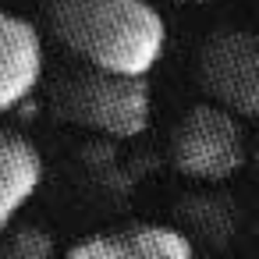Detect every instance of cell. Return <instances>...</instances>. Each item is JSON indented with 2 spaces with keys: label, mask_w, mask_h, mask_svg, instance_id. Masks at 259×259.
Segmentation results:
<instances>
[{
  "label": "cell",
  "mask_w": 259,
  "mask_h": 259,
  "mask_svg": "<svg viewBox=\"0 0 259 259\" xmlns=\"http://www.w3.org/2000/svg\"><path fill=\"white\" fill-rule=\"evenodd\" d=\"M47 32L85 68L146 78L167 50V22L149 0H43Z\"/></svg>",
  "instance_id": "1"
},
{
  "label": "cell",
  "mask_w": 259,
  "mask_h": 259,
  "mask_svg": "<svg viewBox=\"0 0 259 259\" xmlns=\"http://www.w3.org/2000/svg\"><path fill=\"white\" fill-rule=\"evenodd\" d=\"M54 107L61 121L110 139H139L153 117V96L146 78L100 68H82L68 75L54 93Z\"/></svg>",
  "instance_id": "2"
},
{
  "label": "cell",
  "mask_w": 259,
  "mask_h": 259,
  "mask_svg": "<svg viewBox=\"0 0 259 259\" xmlns=\"http://www.w3.org/2000/svg\"><path fill=\"white\" fill-rule=\"evenodd\" d=\"M248 146L241 132V117L217 103H195L185 110L170 135V160L185 178L195 181H227L245 167Z\"/></svg>",
  "instance_id": "3"
},
{
  "label": "cell",
  "mask_w": 259,
  "mask_h": 259,
  "mask_svg": "<svg viewBox=\"0 0 259 259\" xmlns=\"http://www.w3.org/2000/svg\"><path fill=\"white\" fill-rule=\"evenodd\" d=\"M199 85L209 103L234 117L259 114V36L245 29H220L199 50Z\"/></svg>",
  "instance_id": "4"
},
{
  "label": "cell",
  "mask_w": 259,
  "mask_h": 259,
  "mask_svg": "<svg viewBox=\"0 0 259 259\" xmlns=\"http://www.w3.org/2000/svg\"><path fill=\"white\" fill-rule=\"evenodd\" d=\"M43 32L0 8V114H8L15 107H22L43 82Z\"/></svg>",
  "instance_id": "5"
},
{
  "label": "cell",
  "mask_w": 259,
  "mask_h": 259,
  "mask_svg": "<svg viewBox=\"0 0 259 259\" xmlns=\"http://www.w3.org/2000/svg\"><path fill=\"white\" fill-rule=\"evenodd\" d=\"M61 259H195V248L178 227L128 224L82 238Z\"/></svg>",
  "instance_id": "6"
},
{
  "label": "cell",
  "mask_w": 259,
  "mask_h": 259,
  "mask_svg": "<svg viewBox=\"0 0 259 259\" xmlns=\"http://www.w3.org/2000/svg\"><path fill=\"white\" fill-rule=\"evenodd\" d=\"M43 181V156L22 132L0 128V234L29 206Z\"/></svg>",
  "instance_id": "7"
},
{
  "label": "cell",
  "mask_w": 259,
  "mask_h": 259,
  "mask_svg": "<svg viewBox=\"0 0 259 259\" xmlns=\"http://www.w3.org/2000/svg\"><path fill=\"white\" fill-rule=\"evenodd\" d=\"M0 259H57L54 234L36 224L8 227L0 234Z\"/></svg>",
  "instance_id": "8"
},
{
  "label": "cell",
  "mask_w": 259,
  "mask_h": 259,
  "mask_svg": "<svg viewBox=\"0 0 259 259\" xmlns=\"http://www.w3.org/2000/svg\"><path fill=\"white\" fill-rule=\"evenodd\" d=\"M178 4H206V0H178Z\"/></svg>",
  "instance_id": "9"
}]
</instances>
